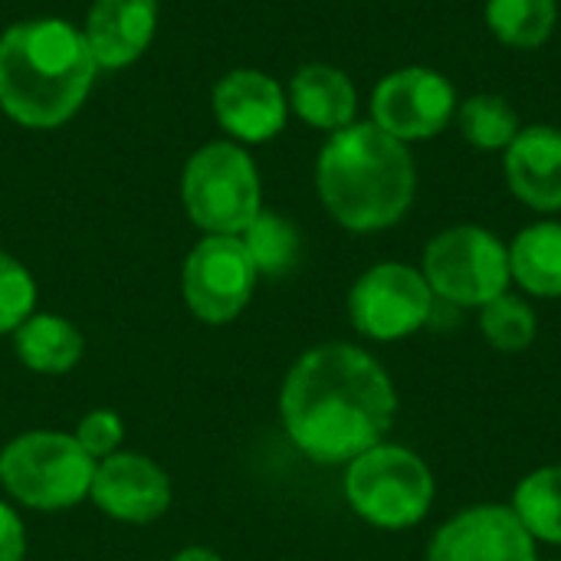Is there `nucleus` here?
I'll return each instance as SVG.
<instances>
[{"label":"nucleus","mask_w":561,"mask_h":561,"mask_svg":"<svg viewBox=\"0 0 561 561\" xmlns=\"http://www.w3.org/2000/svg\"><path fill=\"white\" fill-rule=\"evenodd\" d=\"M457 118H460L463 138L480 151H506L513 145V138L519 135V128H523L516 108L496 92L470 95L457 108Z\"/></svg>","instance_id":"4be33fe9"},{"label":"nucleus","mask_w":561,"mask_h":561,"mask_svg":"<svg viewBox=\"0 0 561 561\" xmlns=\"http://www.w3.org/2000/svg\"><path fill=\"white\" fill-rule=\"evenodd\" d=\"M217 125L240 145H263L286 128L289 95L286 89L260 69L227 72L210 95Z\"/></svg>","instance_id":"ddd939ff"},{"label":"nucleus","mask_w":561,"mask_h":561,"mask_svg":"<svg viewBox=\"0 0 561 561\" xmlns=\"http://www.w3.org/2000/svg\"><path fill=\"white\" fill-rule=\"evenodd\" d=\"M394 414L398 394L381 362L345 342L306 352L279 391L283 427L316 463H352L385 440Z\"/></svg>","instance_id":"f257e3e1"},{"label":"nucleus","mask_w":561,"mask_h":561,"mask_svg":"<svg viewBox=\"0 0 561 561\" xmlns=\"http://www.w3.org/2000/svg\"><path fill=\"white\" fill-rule=\"evenodd\" d=\"M158 33V0H92L82 36L99 69H125Z\"/></svg>","instance_id":"4468645a"},{"label":"nucleus","mask_w":561,"mask_h":561,"mask_svg":"<svg viewBox=\"0 0 561 561\" xmlns=\"http://www.w3.org/2000/svg\"><path fill=\"white\" fill-rule=\"evenodd\" d=\"M421 273L434 296L467 309H483L496 296L510 293L513 283L510 247L477 224L437 233L424 250Z\"/></svg>","instance_id":"0eeeda50"},{"label":"nucleus","mask_w":561,"mask_h":561,"mask_svg":"<svg viewBox=\"0 0 561 561\" xmlns=\"http://www.w3.org/2000/svg\"><path fill=\"white\" fill-rule=\"evenodd\" d=\"M26 556V533L20 516L0 503V561H23Z\"/></svg>","instance_id":"a878e982"},{"label":"nucleus","mask_w":561,"mask_h":561,"mask_svg":"<svg viewBox=\"0 0 561 561\" xmlns=\"http://www.w3.org/2000/svg\"><path fill=\"white\" fill-rule=\"evenodd\" d=\"M72 437H76L79 447L99 463V460L118 454V444H122V437H125V424H122V417H118L115 411L99 408V411H89V414L79 421V427H76Z\"/></svg>","instance_id":"393cba45"},{"label":"nucleus","mask_w":561,"mask_h":561,"mask_svg":"<svg viewBox=\"0 0 561 561\" xmlns=\"http://www.w3.org/2000/svg\"><path fill=\"white\" fill-rule=\"evenodd\" d=\"M99 62L82 30L59 16L0 33V108L23 128L66 125L92 92Z\"/></svg>","instance_id":"f03ea898"},{"label":"nucleus","mask_w":561,"mask_h":561,"mask_svg":"<svg viewBox=\"0 0 561 561\" xmlns=\"http://www.w3.org/2000/svg\"><path fill=\"white\" fill-rule=\"evenodd\" d=\"M36 306V283L30 270L0 250V335L16 332Z\"/></svg>","instance_id":"b1692460"},{"label":"nucleus","mask_w":561,"mask_h":561,"mask_svg":"<svg viewBox=\"0 0 561 561\" xmlns=\"http://www.w3.org/2000/svg\"><path fill=\"white\" fill-rule=\"evenodd\" d=\"M181 201L204 233L240 237L263 210L260 171L237 141H210L187 158Z\"/></svg>","instance_id":"20e7f679"},{"label":"nucleus","mask_w":561,"mask_h":561,"mask_svg":"<svg viewBox=\"0 0 561 561\" xmlns=\"http://www.w3.org/2000/svg\"><path fill=\"white\" fill-rule=\"evenodd\" d=\"M171 561H220V556L210 552V549H197V546H194V549H181Z\"/></svg>","instance_id":"bb28decb"},{"label":"nucleus","mask_w":561,"mask_h":561,"mask_svg":"<svg viewBox=\"0 0 561 561\" xmlns=\"http://www.w3.org/2000/svg\"><path fill=\"white\" fill-rule=\"evenodd\" d=\"M289 108L319 131H342L355 122L358 89L355 82L329 62L302 66L289 82Z\"/></svg>","instance_id":"dca6fc26"},{"label":"nucleus","mask_w":561,"mask_h":561,"mask_svg":"<svg viewBox=\"0 0 561 561\" xmlns=\"http://www.w3.org/2000/svg\"><path fill=\"white\" fill-rule=\"evenodd\" d=\"M427 561H536V539L513 506H470L437 529Z\"/></svg>","instance_id":"9b49d317"},{"label":"nucleus","mask_w":561,"mask_h":561,"mask_svg":"<svg viewBox=\"0 0 561 561\" xmlns=\"http://www.w3.org/2000/svg\"><path fill=\"white\" fill-rule=\"evenodd\" d=\"M559 20L556 0H486V26L503 46L539 49Z\"/></svg>","instance_id":"6ab92c4d"},{"label":"nucleus","mask_w":561,"mask_h":561,"mask_svg":"<svg viewBox=\"0 0 561 561\" xmlns=\"http://www.w3.org/2000/svg\"><path fill=\"white\" fill-rule=\"evenodd\" d=\"M513 513L536 542L561 546V467L533 470L513 493Z\"/></svg>","instance_id":"aec40b11"},{"label":"nucleus","mask_w":561,"mask_h":561,"mask_svg":"<svg viewBox=\"0 0 561 561\" xmlns=\"http://www.w3.org/2000/svg\"><path fill=\"white\" fill-rule=\"evenodd\" d=\"M457 115V92L447 76L427 66L388 72L371 92V122L398 141H427Z\"/></svg>","instance_id":"9d476101"},{"label":"nucleus","mask_w":561,"mask_h":561,"mask_svg":"<svg viewBox=\"0 0 561 561\" xmlns=\"http://www.w3.org/2000/svg\"><path fill=\"white\" fill-rule=\"evenodd\" d=\"M95 460L72 434L30 431L13 437L0 454L3 490L30 510H69L89 496Z\"/></svg>","instance_id":"423d86ee"},{"label":"nucleus","mask_w":561,"mask_h":561,"mask_svg":"<svg viewBox=\"0 0 561 561\" xmlns=\"http://www.w3.org/2000/svg\"><path fill=\"white\" fill-rule=\"evenodd\" d=\"M16 358L36 375H66L79 365L85 339L62 316H30L13 332Z\"/></svg>","instance_id":"f3484780"},{"label":"nucleus","mask_w":561,"mask_h":561,"mask_svg":"<svg viewBox=\"0 0 561 561\" xmlns=\"http://www.w3.org/2000/svg\"><path fill=\"white\" fill-rule=\"evenodd\" d=\"M316 187L325 210L352 233L394 227L414 204L417 168L404 141L375 122L332 131L316 161Z\"/></svg>","instance_id":"7ed1b4c3"},{"label":"nucleus","mask_w":561,"mask_h":561,"mask_svg":"<svg viewBox=\"0 0 561 561\" xmlns=\"http://www.w3.org/2000/svg\"><path fill=\"white\" fill-rule=\"evenodd\" d=\"M434 473L408 447L375 444L345 470V500L378 529H411L434 506Z\"/></svg>","instance_id":"39448f33"},{"label":"nucleus","mask_w":561,"mask_h":561,"mask_svg":"<svg viewBox=\"0 0 561 561\" xmlns=\"http://www.w3.org/2000/svg\"><path fill=\"white\" fill-rule=\"evenodd\" d=\"M510 191L539 214L561 210V131L556 125L519 128L503 151Z\"/></svg>","instance_id":"2eb2a0df"},{"label":"nucleus","mask_w":561,"mask_h":561,"mask_svg":"<svg viewBox=\"0 0 561 561\" xmlns=\"http://www.w3.org/2000/svg\"><path fill=\"white\" fill-rule=\"evenodd\" d=\"M89 500L118 523L145 526L168 513L171 480L154 460L118 450L95 463Z\"/></svg>","instance_id":"f8f14e48"},{"label":"nucleus","mask_w":561,"mask_h":561,"mask_svg":"<svg viewBox=\"0 0 561 561\" xmlns=\"http://www.w3.org/2000/svg\"><path fill=\"white\" fill-rule=\"evenodd\" d=\"M352 325L371 342H398L424 329L434 316V289L408 263H378L348 293Z\"/></svg>","instance_id":"6e6552de"},{"label":"nucleus","mask_w":561,"mask_h":561,"mask_svg":"<svg viewBox=\"0 0 561 561\" xmlns=\"http://www.w3.org/2000/svg\"><path fill=\"white\" fill-rule=\"evenodd\" d=\"M256 266L240 237H204L184 260V302L207 325L233 322L256 289Z\"/></svg>","instance_id":"1a4fd4ad"},{"label":"nucleus","mask_w":561,"mask_h":561,"mask_svg":"<svg viewBox=\"0 0 561 561\" xmlns=\"http://www.w3.org/2000/svg\"><path fill=\"white\" fill-rule=\"evenodd\" d=\"M480 332L496 352H526L536 342L539 319L526 299L503 293L480 309Z\"/></svg>","instance_id":"5701e85b"},{"label":"nucleus","mask_w":561,"mask_h":561,"mask_svg":"<svg viewBox=\"0 0 561 561\" xmlns=\"http://www.w3.org/2000/svg\"><path fill=\"white\" fill-rule=\"evenodd\" d=\"M253 266L260 276H286L296 263H299V253H302V240H299V230L283 217V214H273V210H260L253 217V224L240 233Z\"/></svg>","instance_id":"412c9836"},{"label":"nucleus","mask_w":561,"mask_h":561,"mask_svg":"<svg viewBox=\"0 0 561 561\" xmlns=\"http://www.w3.org/2000/svg\"><path fill=\"white\" fill-rule=\"evenodd\" d=\"M513 279L539 299H561V224L539 220L510 247Z\"/></svg>","instance_id":"a211bd4d"}]
</instances>
